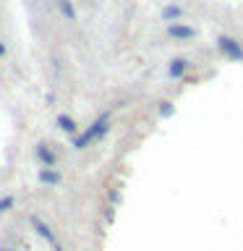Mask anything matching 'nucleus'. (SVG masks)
<instances>
[{
  "instance_id": "12",
  "label": "nucleus",
  "mask_w": 243,
  "mask_h": 251,
  "mask_svg": "<svg viewBox=\"0 0 243 251\" xmlns=\"http://www.w3.org/2000/svg\"><path fill=\"white\" fill-rule=\"evenodd\" d=\"M170 110H172V107H170V102H162V107H160V115H162V118H168V115H170Z\"/></svg>"
},
{
  "instance_id": "15",
  "label": "nucleus",
  "mask_w": 243,
  "mask_h": 251,
  "mask_svg": "<svg viewBox=\"0 0 243 251\" xmlns=\"http://www.w3.org/2000/svg\"><path fill=\"white\" fill-rule=\"evenodd\" d=\"M0 251H16V249H0Z\"/></svg>"
},
{
  "instance_id": "9",
  "label": "nucleus",
  "mask_w": 243,
  "mask_h": 251,
  "mask_svg": "<svg viewBox=\"0 0 243 251\" xmlns=\"http://www.w3.org/2000/svg\"><path fill=\"white\" fill-rule=\"evenodd\" d=\"M58 11L66 16L68 21H76V8H73V3H71V0H58Z\"/></svg>"
},
{
  "instance_id": "1",
  "label": "nucleus",
  "mask_w": 243,
  "mask_h": 251,
  "mask_svg": "<svg viewBox=\"0 0 243 251\" xmlns=\"http://www.w3.org/2000/svg\"><path fill=\"white\" fill-rule=\"evenodd\" d=\"M107 131H110V115L105 113V115H99L84 133H78V136L73 139V147H76V149H86L89 144H94V141H99Z\"/></svg>"
},
{
  "instance_id": "13",
  "label": "nucleus",
  "mask_w": 243,
  "mask_h": 251,
  "mask_svg": "<svg viewBox=\"0 0 243 251\" xmlns=\"http://www.w3.org/2000/svg\"><path fill=\"white\" fill-rule=\"evenodd\" d=\"M0 58H5V45L0 42Z\"/></svg>"
},
{
  "instance_id": "14",
  "label": "nucleus",
  "mask_w": 243,
  "mask_h": 251,
  "mask_svg": "<svg viewBox=\"0 0 243 251\" xmlns=\"http://www.w3.org/2000/svg\"><path fill=\"white\" fill-rule=\"evenodd\" d=\"M55 251H63V249H60V246H58V243H55Z\"/></svg>"
},
{
  "instance_id": "5",
  "label": "nucleus",
  "mask_w": 243,
  "mask_h": 251,
  "mask_svg": "<svg viewBox=\"0 0 243 251\" xmlns=\"http://www.w3.org/2000/svg\"><path fill=\"white\" fill-rule=\"evenodd\" d=\"M37 160L45 165V168H55V162H58V157H55V152L47 144H37Z\"/></svg>"
},
{
  "instance_id": "4",
  "label": "nucleus",
  "mask_w": 243,
  "mask_h": 251,
  "mask_svg": "<svg viewBox=\"0 0 243 251\" xmlns=\"http://www.w3.org/2000/svg\"><path fill=\"white\" fill-rule=\"evenodd\" d=\"M168 34L175 37V39H191V37H196V29L194 26H186V24H170Z\"/></svg>"
},
{
  "instance_id": "6",
  "label": "nucleus",
  "mask_w": 243,
  "mask_h": 251,
  "mask_svg": "<svg viewBox=\"0 0 243 251\" xmlns=\"http://www.w3.org/2000/svg\"><path fill=\"white\" fill-rule=\"evenodd\" d=\"M37 178H39V183H45V186H58L60 183V173L52 170V168H42Z\"/></svg>"
},
{
  "instance_id": "3",
  "label": "nucleus",
  "mask_w": 243,
  "mask_h": 251,
  "mask_svg": "<svg viewBox=\"0 0 243 251\" xmlns=\"http://www.w3.org/2000/svg\"><path fill=\"white\" fill-rule=\"evenodd\" d=\"M31 227L37 230V235H39V238H45L47 243H55V233H52V227L47 225L45 220H39V217L34 215V217H31Z\"/></svg>"
},
{
  "instance_id": "8",
  "label": "nucleus",
  "mask_w": 243,
  "mask_h": 251,
  "mask_svg": "<svg viewBox=\"0 0 243 251\" xmlns=\"http://www.w3.org/2000/svg\"><path fill=\"white\" fill-rule=\"evenodd\" d=\"M58 128H60V131H66V133H76V131H78V126H76V121H73L71 115L63 113V115H58Z\"/></svg>"
},
{
  "instance_id": "2",
  "label": "nucleus",
  "mask_w": 243,
  "mask_h": 251,
  "mask_svg": "<svg viewBox=\"0 0 243 251\" xmlns=\"http://www.w3.org/2000/svg\"><path fill=\"white\" fill-rule=\"evenodd\" d=\"M217 47H219V52H225L230 60H243V47L235 42V39H230V37H217Z\"/></svg>"
},
{
  "instance_id": "11",
  "label": "nucleus",
  "mask_w": 243,
  "mask_h": 251,
  "mask_svg": "<svg viewBox=\"0 0 243 251\" xmlns=\"http://www.w3.org/2000/svg\"><path fill=\"white\" fill-rule=\"evenodd\" d=\"M180 13H183V11H180L178 5H168V8L162 11V19H165V21H172V24H175V19H180Z\"/></svg>"
},
{
  "instance_id": "7",
  "label": "nucleus",
  "mask_w": 243,
  "mask_h": 251,
  "mask_svg": "<svg viewBox=\"0 0 243 251\" xmlns=\"http://www.w3.org/2000/svg\"><path fill=\"white\" fill-rule=\"evenodd\" d=\"M170 76L172 78H180V76H183L186 74V71H188V60L186 58H175V60H170Z\"/></svg>"
},
{
  "instance_id": "10",
  "label": "nucleus",
  "mask_w": 243,
  "mask_h": 251,
  "mask_svg": "<svg viewBox=\"0 0 243 251\" xmlns=\"http://www.w3.org/2000/svg\"><path fill=\"white\" fill-rule=\"evenodd\" d=\"M16 207V196L13 194H5V196H0V215H5V212H11Z\"/></svg>"
}]
</instances>
